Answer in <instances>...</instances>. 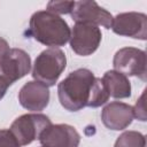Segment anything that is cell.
<instances>
[{
	"label": "cell",
	"mask_w": 147,
	"mask_h": 147,
	"mask_svg": "<svg viewBox=\"0 0 147 147\" xmlns=\"http://www.w3.org/2000/svg\"><path fill=\"white\" fill-rule=\"evenodd\" d=\"M0 147H21L9 130H0Z\"/></svg>",
	"instance_id": "cell-17"
},
{
	"label": "cell",
	"mask_w": 147,
	"mask_h": 147,
	"mask_svg": "<svg viewBox=\"0 0 147 147\" xmlns=\"http://www.w3.org/2000/svg\"><path fill=\"white\" fill-rule=\"evenodd\" d=\"M18 101L21 106L28 110L40 111L45 109L49 102L48 86L37 80L25 83L18 92Z\"/></svg>",
	"instance_id": "cell-11"
},
{
	"label": "cell",
	"mask_w": 147,
	"mask_h": 147,
	"mask_svg": "<svg viewBox=\"0 0 147 147\" xmlns=\"http://www.w3.org/2000/svg\"><path fill=\"white\" fill-rule=\"evenodd\" d=\"M133 108V117L140 119V121H146V105H145V91L141 94V96L137 100L136 106Z\"/></svg>",
	"instance_id": "cell-18"
},
{
	"label": "cell",
	"mask_w": 147,
	"mask_h": 147,
	"mask_svg": "<svg viewBox=\"0 0 147 147\" xmlns=\"http://www.w3.org/2000/svg\"><path fill=\"white\" fill-rule=\"evenodd\" d=\"M30 69L31 59L23 49L10 48L0 56V100L6 94L7 88L29 74Z\"/></svg>",
	"instance_id": "cell-3"
},
{
	"label": "cell",
	"mask_w": 147,
	"mask_h": 147,
	"mask_svg": "<svg viewBox=\"0 0 147 147\" xmlns=\"http://www.w3.org/2000/svg\"><path fill=\"white\" fill-rule=\"evenodd\" d=\"M51 124V119L44 114H24L11 123L9 131L21 146H25L39 139L41 132Z\"/></svg>",
	"instance_id": "cell-5"
},
{
	"label": "cell",
	"mask_w": 147,
	"mask_h": 147,
	"mask_svg": "<svg viewBox=\"0 0 147 147\" xmlns=\"http://www.w3.org/2000/svg\"><path fill=\"white\" fill-rule=\"evenodd\" d=\"M95 76L88 69L70 72L57 86L60 103L69 111H78L88 107L94 88Z\"/></svg>",
	"instance_id": "cell-1"
},
{
	"label": "cell",
	"mask_w": 147,
	"mask_h": 147,
	"mask_svg": "<svg viewBox=\"0 0 147 147\" xmlns=\"http://www.w3.org/2000/svg\"><path fill=\"white\" fill-rule=\"evenodd\" d=\"M102 79L107 85L110 96L115 99H125L131 95L130 80L123 74L115 70H109L103 75Z\"/></svg>",
	"instance_id": "cell-13"
},
{
	"label": "cell",
	"mask_w": 147,
	"mask_h": 147,
	"mask_svg": "<svg viewBox=\"0 0 147 147\" xmlns=\"http://www.w3.org/2000/svg\"><path fill=\"white\" fill-rule=\"evenodd\" d=\"M41 147H42V146H41Z\"/></svg>",
	"instance_id": "cell-20"
},
{
	"label": "cell",
	"mask_w": 147,
	"mask_h": 147,
	"mask_svg": "<svg viewBox=\"0 0 147 147\" xmlns=\"http://www.w3.org/2000/svg\"><path fill=\"white\" fill-rule=\"evenodd\" d=\"M145 136L137 131H125L116 140L114 147H145Z\"/></svg>",
	"instance_id": "cell-14"
},
{
	"label": "cell",
	"mask_w": 147,
	"mask_h": 147,
	"mask_svg": "<svg viewBox=\"0 0 147 147\" xmlns=\"http://www.w3.org/2000/svg\"><path fill=\"white\" fill-rule=\"evenodd\" d=\"M74 6H75V1H49L47 3V10L56 15L69 14L71 13Z\"/></svg>",
	"instance_id": "cell-16"
},
{
	"label": "cell",
	"mask_w": 147,
	"mask_h": 147,
	"mask_svg": "<svg viewBox=\"0 0 147 147\" xmlns=\"http://www.w3.org/2000/svg\"><path fill=\"white\" fill-rule=\"evenodd\" d=\"M70 33L68 23L61 16L48 10L36 11L30 18L28 34L49 48L65 45L70 39Z\"/></svg>",
	"instance_id": "cell-2"
},
{
	"label": "cell",
	"mask_w": 147,
	"mask_h": 147,
	"mask_svg": "<svg viewBox=\"0 0 147 147\" xmlns=\"http://www.w3.org/2000/svg\"><path fill=\"white\" fill-rule=\"evenodd\" d=\"M70 14L76 23H87L106 29L111 28L114 18L109 11L100 7L95 1H75Z\"/></svg>",
	"instance_id": "cell-8"
},
{
	"label": "cell",
	"mask_w": 147,
	"mask_h": 147,
	"mask_svg": "<svg viewBox=\"0 0 147 147\" xmlns=\"http://www.w3.org/2000/svg\"><path fill=\"white\" fill-rule=\"evenodd\" d=\"M42 147H78L80 136L76 129L68 124H51L40 134Z\"/></svg>",
	"instance_id": "cell-10"
},
{
	"label": "cell",
	"mask_w": 147,
	"mask_h": 147,
	"mask_svg": "<svg viewBox=\"0 0 147 147\" xmlns=\"http://www.w3.org/2000/svg\"><path fill=\"white\" fill-rule=\"evenodd\" d=\"M109 96L110 95H109L107 85L105 84L103 79L95 77L94 88H93V93H92V98H91V102L88 107H92V108L100 107L108 101Z\"/></svg>",
	"instance_id": "cell-15"
},
{
	"label": "cell",
	"mask_w": 147,
	"mask_h": 147,
	"mask_svg": "<svg viewBox=\"0 0 147 147\" xmlns=\"http://www.w3.org/2000/svg\"><path fill=\"white\" fill-rule=\"evenodd\" d=\"M65 65L67 57L60 48H47L36 57L32 77L46 86H54Z\"/></svg>",
	"instance_id": "cell-4"
},
{
	"label": "cell",
	"mask_w": 147,
	"mask_h": 147,
	"mask_svg": "<svg viewBox=\"0 0 147 147\" xmlns=\"http://www.w3.org/2000/svg\"><path fill=\"white\" fill-rule=\"evenodd\" d=\"M9 49H10V48H9L8 42H7L3 38H1V37H0V56H2L3 54H6Z\"/></svg>",
	"instance_id": "cell-19"
},
{
	"label": "cell",
	"mask_w": 147,
	"mask_h": 147,
	"mask_svg": "<svg viewBox=\"0 0 147 147\" xmlns=\"http://www.w3.org/2000/svg\"><path fill=\"white\" fill-rule=\"evenodd\" d=\"M101 119L107 129L115 131L124 130L132 123L133 108L124 102H110L102 109Z\"/></svg>",
	"instance_id": "cell-12"
},
{
	"label": "cell",
	"mask_w": 147,
	"mask_h": 147,
	"mask_svg": "<svg viewBox=\"0 0 147 147\" xmlns=\"http://www.w3.org/2000/svg\"><path fill=\"white\" fill-rule=\"evenodd\" d=\"M115 71L124 76H137L146 80V53L139 48L124 47L116 52L113 61Z\"/></svg>",
	"instance_id": "cell-6"
},
{
	"label": "cell",
	"mask_w": 147,
	"mask_h": 147,
	"mask_svg": "<svg viewBox=\"0 0 147 147\" xmlns=\"http://www.w3.org/2000/svg\"><path fill=\"white\" fill-rule=\"evenodd\" d=\"M102 33L95 25L87 23H75L70 33L71 49L82 56H87L94 53L100 42Z\"/></svg>",
	"instance_id": "cell-7"
},
{
	"label": "cell",
	"mask_w": 147,
	"mask_h": 147,
	"mask_svg": "<svg viewBox=\"0 0 147 147\" xmlns=\"http://www.w3.org/2000/svg\"><path fill=\"white\" fill-rule=\"evenodd\" d=\"M111 29L116 34L146 40L147 16L142 13H121L113 18Z\"/></svg>",
	"instance_id": "cell-9"
}]
</instances>
